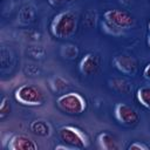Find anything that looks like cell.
Wrapping results in <instances>:
<instances>
[{
  "label": "cell",
  "instance_id": "cell-1",
  "mask_svg": "<svg viewBox=\"0 0 150 150\" xmlns=\"http://www.w3.org/2000/svg\"><path fill=\"white\" fill-rule=\"evenodd\" d=\"M79 26V16L74 11L67 9L57 13L50 21L49 30L53 36L57 39L71 38Z\"/></svg>",
  "mask_w": 150,
  "mask_h": 150
},
{
  "label": "cell",
  "instance_id": "cell-2",
  "mask_svg": "<svg viewBox=\"0 0 150 150\" xmlns=\"http://www.w3.org/2000/svg\"><path fill=\"white\" fill-rule=\"evenodd\" d=\"M14 97L15 100L27 107H39L42 105L46 100V93L43 88L39 84L35 83H25L18 87L14 91Z\"/></svg>",
  "mask_w": 150,
  "mask_h": 150
},
{
  "label": "cell",
  "instance_id": "cell-3",
  "mask_svg": "<svg viewBox=\"0 0 150 150\" xmlns=\"http://www.w3.org/2000/svg\"><path fill=\"white\" fill-rule=\"evenodd\" d=\"M60 110L69 115H81L87 109V100L77 91H66L56 98Z\"/></svg>",
  "mask_w": 150,
  "mask_h": 150
},
{
  "label": "cell",
  "instance_id": "cell-4",
  "mask_svg": "<svg viewBox=\"0 0 150 150\" xmlns=\"http://www.w3.org/2000/svg\"><path fill=\"white\" fill-rule=\"evenodd\" d=\"M60 139L74 149H86L89 145L88 135L74 125H63L57 130Z\"/></svg>",
  "mask_w": 150,
  "mask_h": 150
},
{
  "label": "cell",
  "instance_id": "cell-5",
  "mask_svg": "<svg viewBox=\"0 0 150 150\" xmlns=\"http://www.w3.org/2000/svg\"><path fill=\"white\" fill-rule=\"evenodd\" d=\"M103 20L121 32L130 29L135 25L134 15L125 9H118V8L105 11L103 13Z\"/></svg>",
  "mask_w": 150,
  "mask_h": 150
},
{
  "label": "cell",
  "instance_id": "cell-6",
  "mask_svg": "<svg viewBox=\"0 0 150 150\" xmlns=\"http://www.w3.org/2000/svg\"><path fill=\"white\" fill-rule=\"evenodd\" d=\"M114 115L117 122L124 127H135L139 122V114L132 107L123 102H118L114 107Z\"/></svg>",
  "mask_w": 150,
  "mask_h": 150
},
{
  "label": "cell",
  "instance_id": "cell-7",
  "mask_svg": "<svg viewBox=\"0 0 150 150\" xmlns=\"http://www.w3.org/2000/svg\"><path fill=\"white\" fill-rule=\"evenodd\" d=\"M114 67L122 74L132 76L138 71V61L135 56L128 53H121L112 59Z\"/></svg>",
  "mask_w": 150,
  "mask_h": 150
},
{
  "label": "cell",
  "instance_id": "cell-8",
  "mask_svg": "<svg viewBox=\"0 0 150 150\" xmlns=\"http://www.w3.org/2000/svg\"><path fill=\"white\" fill-rule=\"evenodd\" d=\"M8 150H38V143L26 134H14L7 142Z\"/></svg>",
  "mask_w": 150,
  "mask_h": 150
},
{
  "label": "cell",
  "instance_id": "cell-9",
  "mask_svg": "<svg viewBox=\"0 0 150 150\" xmlns=\"http://www.w3.org/2000/svg\"><path fill=\"white\" fill-rule=\"evenodd\" d=\"M101 67V59L95 53H87L80 61L79 69L80 73L84 76L95 75Z\"/></svg>",
  "mask_w": 150,
  "mask_h": 150
},
{
  "label": "cell",
  "instance_id": "cell-10",
  "mask_svg": "<svg viewBox=\"0 0 150 150\" xmlns=\"http://www.w3.org/2000/svg\"><path fill=\"white\" fill-rule=\"evenodd\" d=\"M97 145L102 150H120L121 145L118 139L108 131H101L97 135Z\"/></svg>",
  "mask_w": 150,
  "mask_h": 150
},
{
  "label": "cell",
  "instance_id": "cell-11",
  "mask_svg": "<svg viewBox=\"0 0 150 150\" xmlns=\"http://www.w3.org/2000/svg\"><path fill=\"white\" fill-rule=\"evenodd\" d=\"M108 84H109V88L114 90L115 93L123 94V95H129L132 93V83L124 77L109 79Z\"/></svg>",
  "mask_w": 150,
  "mask_h": 150
},
{
  "label": "cell",
  "instance_id": "cell-12",
  "mask_svg": "<svg viewBox=\"0 0 150 150\" xmlns=\"http://www.w3.org/2000/svg\"><path fill=\"white\" fill-rule=\"evenodd\" d=\"M36 18V9L34 5L32 4H26L23 5L18 13V20L22 25H29L35 21Z\"/></svg>",
  "mask_w": 150,
  "mask_h": 150
},
{
  "label": "cell",
  "instance_id": "cell-13",
  "mask_svg": "<svg viewBox=\"0 0 150 150\" xmlns=\"http://www.w3.org/2000/svg\"><path fill=\"white\" fill-rule=\"evenodd\" d=\"M30 131L40 137H48L52 134V125L45 120H34L29 124Z\"/></svg>",
  "mask_w": 150,
  "mask_h": 150
},
{
  "label": "cell",
  "instance_id": "cell-14",
  "mask_svg": "<svg viewBox=\"0 0 150 150\" xmlns=\"http://www.w3.org/2000/svg\"><path fill=\"white\" fill-rule=\"evenodd\" d=\"M49 86H50V88L53 89V91L63 94V93H66V91L69 89L70 83H69V81L66 80L64 77H62V76H60V75H55V76H53V77L49 80Z\"/></svg>",
  "mask_w": 150,
  "mask_h": 150
},
{
  "label": "cell",
  "instance_id": "cell-15",
  "mask_svg": "<svg viewBox=\"0 0 150 150\" xmlns=\"http://www.w3.org/2000/svg\"><path fill=\"white\" fill-rule=\"evenodd\" d=\"M136 100L141 105L150 110V86H142L136 91Z\"/></svg>",
  "mask_w": 150,
  "mask_h": 150
},
{
  "label": "cell",
  "instance_id": "cell-16",
  "mask_svg": "<svg viewBox=\"0 0 150 150\" xmlns=\"http://www.w3.org/2000/svg\"><path fill=\"white\" fill-rule=\"evenodd\" d=\"M60 54L66 60H75L80 54V49L74 43H66L61 47Z\"/></svg>",
  "mask_w": 150,
  "mask_h": 150
},
{
  "label": "cell",
  "instance_id": "cell-17",
  "mask_svg": "<svg viewBox=\"0 0 150 150\" xmlns=\"http://www.w3.org/2000/svg\"><path fill=\"white\" fill-rule=\"evenodd\" d=\"M0 60H1V68L2 69L9 68L13 64V54L5 46L1 47V50H0Z\"/></svg>",
  "mask_w": 150,
  "mask_h": 150
},
{
  "label": "cell",
  "instance_id": "cell-18",
  "mask_svg": "<svg viewBox=\"0 0 150 150\" xmlns=\"http://www.w3.org/2000/svg\"><path fill=\"white\" fill-rule=\"evenodd\" d=\"M12 111V107H11V101L7 96H2L1 102H0V118L4 120L7 116H9Z\"/></svg>",
  "mask_w": 150,
  "mask_h": 150
},
{
  "label": "cell",
  "instance_id": "cell-19",
  "mask_svg": "<svg viewBox=\"0 0 150 150\" xmlns=\"http://www.w3.org/2000/svg\"><path fill=\"white\" fill-rule=\"evenodd\" d=\"M27 52L34 59H42L46 55V49L43 48V46H40V45H38V46L36 45L35 46H29L27 48Z\"/></svg>",
  "mask_w": 150,
  "mask_h": 150
},
{
  "label": "cell",
  "instance_id": "cell-20",
  "mask_svg": "<svg viewBox=\"0 0 150 150\" xmlns=\"http://www.w3.org/2000/svg\"><path fill=\"white\" fill-rule=\"evenodd\" d=\"M101 26H102V30H103L105 34H109V35H114V36H120V35H122V34H123V32H121V30L116 29L115 27H112L111 25H109L108 22H105L104 20L102 21Z\"/></svg>",
  "mask_w": 150,
  "mask_h": 150
},
{
  "label": "cell",
  "instance_id": "cell-21",
  "mask_svg": "<svg viewBox=\"0 0 150 150\" xmlns=\"http://www.w3.org/2000/svg\"><path fill=\"white\" fill-rule=\"evenodd\" d=\"M96 19H97V15L95 12H88L84 16V23L88 27H94L96 25Z\"/></svg>",
  "mask_w": 150,
  "mask_h": 150
},
{
  "label": "cell",
  "instance_id": "cell-22",
  "mask_svg": "<svg viewBox=\"0 0 150 150\" xmlns=\"http://www.w3.org/2000/svg\"><path fill=\"white\" fill-rule=\"evenodd\" d=\"M128 150H150V146L142 142H134L129 144Z\"/></svg>",
  "mask_w": 150,
  "mask_h": 150
},
{
  "label": "cell",
  "instance_id": "cell-23",
  "mask_svg": "<svg viewBox=\"0 0 150 150\" xmlns=\"http://www.w3.org/2000/svg\"><path fill=\"white\" fill-rule=\"evenodd\" d=\"M25 71H26L28 75L35 76V75H38V74L40 73V69H39V67L35 66V64H26V67H25Z\"/></svg>",
  "mask_w": 150,
  "mask_h": 150
},
{
  "label": "cell",
  "instance_id": "cell-24",
  "mask_svg": "<svg viewBox=\"0 0 150 150\" xmlns=\"http://www.w3.org/2000/svg\"><path fill=\"white\" fill-rule=\"evenodd\" d=\"M143 77L146 80V81H149L150 82V62L144 67V69H143Z\"/></svg>",
  "mask_w": 150,
  "mask_h": 150
},
{
  "label": "cell",
  "instance_id": "cell-25",
  "mask_svg": "<svg viewBox=\"0 0 150 150\" xmlns=\"http://www.w3.org/2000/svg\"><path fill=\"white\" fill-rule=\"evenodd\" d=\"M74 148H71L70 145H68V144H61V145H56L55 146V150H73Z\"/></svg>",
  "mask_w": 150,
  "mask_h": 150
},
{
  "label": "cell",
  "instance_id": "cell-26",
  "mask_svg": "<svg viewBox=\"0 0 150 150\" xmlns=\"http://www.w3.org/2000/svg\"><path fill=\"white\" fill-rule=\"evenodd\" d=\"M47 1L52 6H60V5H62V0H47Z\"/></svg>",
  "mask_w": 150,
  "mask_h": 150
},
{
  "label": "cell",
  "instance_id": "cell-27",
  "mask_svg": "<svg viewBox=\"0 0 150 150\" xmlns=\"http://www.w3.org/2000/svg\"><path fill=\"white\" fill-rule=\"evenodd\" d=\"M132 1H134V0H121V2L124 4V5H130Z\"/></svg>",
  "mask_w": 150,
  "mask_h": 150
},
{
  "label": "cell",
  "instance_id": "cell-28",
  "mask_svg": "<svg viewBox=\"0 0 150 150\" xmlns=\"http://www.w3.org/2000/svg\"><path fill=\"white\" fill-rule=\"evenodd\" d=\"M146 43H148V47L150 48V34H149L148 38H146Z\"/></svg>",
  "mask_w": 150,
  "mask_h": 150
},
{
  "label": "cell",
  "instance_id": "cell-29",
  "mask_svg": "<svg viewBox=\"0 0 150 150\" xmlns=\"http://www.w3.org/2000/svg\"><path fill=\"white\" fill-rule=\"evenodd\" d=\"M148 29L150 30V21H149V23H148Z\"/></svg>",
  "mask_w": 150,
  "mask_h": 150
}]
</instances>
